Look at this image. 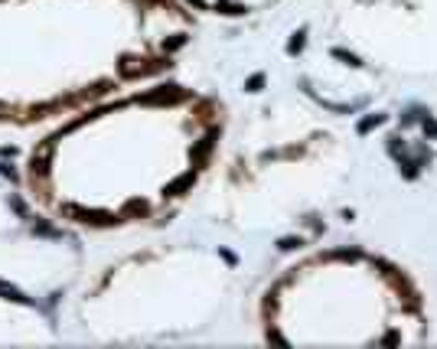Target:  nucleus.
<instances>
[{
    "instance_id": "1",
    "label": "nucleus",
    "mask_w": 437,
    "mask_h": 349,
    "mask_svg": "<svg viewBox=\"0 0 437 349\" xmlns=\"http://www.w3.org/2000/svg\"><path fill=\"white\" fill-rule=\"evenodd\" d=\"M49 160H52V144H46L39 150V154H33V160H30V173H33V180H46L49 176Z\"/></svg>"
},
{
    "instance_id": "2",
    "label": "nucleus",
    "mask_w": 437,
    "mask_h": 349,
    "mask_svg": "<svg viewBox=\"0 0 437 349\" xmlns=\"http://www.w3.org/2000/svg\"><path fill=\"white\" fill-rule=\"evenodd\" d=\"M0 297L16 300V303H23V307H33V300L26 297V294H23L20 288H13V284H7V281H0Z\"/></svg>"
},
{
    "instance_id": "3",
    "label": "nucleus",
    "mask_w": 437,
    "mask_h": 349,
    "mask_svg": "<svg viewBox=\"0 0 437 349\" xmlns=\"http://www.w3.org/2000/svg\"><path fill=\"white\" fill-rule=\"evenodd\" d=\"M33 232H36V235H46V238H62V232L52 229L49 222H33Z\"/></svg>"
},
{
    "instance_id": "4",
    "label": "nucleus",
    "mask_w": 437,
    "mask_h": 349,
    "mask_svg": "<svg viewBox=\"0 0 437 349\" xmlns=\"http://www.w3.org/2000/svg\"><path fill=\"white\" fill-rule=\"evenodd\" d=\"M10 209H13L20 219H30V212H26V202L20 199V196H10Z\"/></svg>"
},
{
    "instance_id": "5",
    "label": "nucleus",
    "mask_w": 437,
    "mask_h": 349,
    "mask_svg": "<svg viewBox=\"0 0 437 349\" xmlns=\"http://www.w3.org/2000/svg\"><path fill=\"white\" fill-rule=\"evenodd\" d=\"M0 176H4V180H10V183H16V170H13V163H0Z\"/></svg>"
},
{
    "instance_id": "6",
    "label": "nucleus",
    "mask_w": 437,
    "mask_h": 349,
    "mask_svg": "<svg viewBox=\"0 0 437 349\" xmlns=\"http://www.w3.org/2000/svg\"><path fill=\"white\" fill-rule=\"evenodd\" d=\"M7 157H16V147H0V160H7Z\"/></svg>"
},
{
    "instance_id": "7",
    "label": "nucleus",
    "mask_w": 437,
    "mask_h": 349,
    "mask_svg": "<svg viewBox=\"0 0 437 349\" xmlns=\"http://www.w3.org/2000/svg\"><path fill=\"white\" fill-rule=\"evenodd\" d=\"M0 111H4V105H0Z\"/></svg>"
}]
</instances>
